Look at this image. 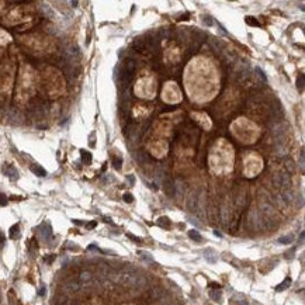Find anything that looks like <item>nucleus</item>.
<instances>
[{
    "mask_svg": "<svg viewBox=\"0 0 305 305\" xmlns=\"http://www.w3.org/2000/svg\"><path fill=\"white\" fill-rule=\"evenodd\" d=\"M6 204H7V197L3 193H0V205H6Z\"/></svg>",
    "mask_w": 305,
    "mask_h": 305,
    "instance_id": "25",
    "label": "nucleus"
},
{
    "mask_svg": "<svg viewBox=\"0 0 305 305\" xmlns=\"http://www.w3.org/2000/svg\"><path fill=\"white\" fill-rule=\"evenodd\" d=\"M214 233H215V236H220V238H221V236H222V235H221V233H220V232H218V231H214Z\"/></svg>",
    "mask_w": 305,
    "mask_h": 305,
    "instance_id": "34",
    "label": "nucleus"
},
{
    "mask_svg": "<svg viewBox=\"0 0 305 305\" xmlns=\"http://www.w3.org/2000/svg\"><path fill=\"white\" fill-rule=\"evenodd\" d=\"M208 294H210L211 300H214L215 302H221V300H222V295H221L220 290H210V291H208Z\"/></svg>",
    "mask_w": 305,
    "mask_h": 305,
    "instance_id": "9",
    "label": "nucleus"
},
{
    "mask_svg": "<svg viewBox=\"0 0 305 305\" xmlns=\"http://www.w3.org/2000/svg\"><path fill=\"white\" fill-rule=\"evenodd\" d=\"M128 181L131 183V186H134V183H135V177H134V176H128Z\"/></svg>",
    "mask_w": 305,
    "mask_h": 305,
    "instance_id": "29",
    "label": "nucleus"
},
{
    "mask_svg": "<svg viewBox=\"0 0 305 305\" xmlns=\"http://www.w3.org/2000/svg\"><path fill=\"white\" fill-rule=\"evenodd\" d=\"M290 285H291V278H290V277H287V278H285V280L283 281L281 284H278L276 287V291H283V290H285L287 287H290Z\"/></svg>",
    "mask_w": 305,
    "mask_h": 305,
    "instance_id": "13",
    "label": "nucleus"
},
{
    "mask_svg": "<svg viewBox=\"0 0 305 305\" xmlns=\"http://www.w3.org/2000/svg\"><path fill=\"white\" fill-rule=\"evenodd\" d=\"M10 238L11 239H18L20 238V228H18V225H13L11 228H10Z\"/></svg>",
    "mask_w": 305,
    "mask_h": 305,
    "instance_id": "11",
    "label": "nucleus"
},
{
    "mask_svg": "<svg viewBox=\"0 0 305 305\" xmlns=\"http://www.w3.org/2000/svg\"><path fill=\"white\" fill-rule=\"evenodd\" d=\"M31 172L35 173L37 176H40V177H45L47 176V170H45L44 167H41L40 165H33L31 166Z\"/></svg>",
    "mask_w": 305,
    "mask_h": 305,
    "instance_id": "5",
    "label": "nucleus"
},
{
    "mask_svg": "<svg viewBox=\"0 0 305 305\" xmlns=\"http://www.w3.org/2000/svg\"><path fill=\"white\" fill-rule=\"evenodd\" d=\"M113 163H114V167L115 169H121V165H122V159L121 158H113Z\"/></svg>",
    "mask_w": 305,
    "mask_h": 305,
    "instance_id": "20",
    "label": "nucleus"
},
{
    "mask_svg": "<svg viewBox=\"0 0 305 305\" xmlns=\"http://www.w3.org/2000/svg\"><path fill=\"white\" fill-rule=\"evenodd\" d=\"M204 23H205L207 25H212V24H214V21H212L211 17H207V16L204 17Z\"/></svg>",
    "mask_w": 305,
    "mask_h": 305,
    "instance_id": "26",
    "label": "nucleus"
},
{
    "mask_svg": "<svg viewBox=\"0 0 305 305\" xmlns=\"http://www.w3.org/2000/svg\"><path fill=\"white\" fill-rule=\"evenodd\" d=\"M304 85H305V77H304V75H298V79H297V87H298V90H302V89H304Z\"/></svg>",
    "mask_w": 305,
    "mask_h": 305,
    "instance_id": "17",
    "label": "nucleus"
},
{
    "mask_svg": "<svg viewBox=\"0 0 305 305\" xmlns=\"http://www.w3.org/2000/svg\"><path fill=\"white\" fill-rule=\"evenodd\" d=\"M204 255H205V259H207L208 263H215L217 262V255L212 249H207V250L204 252Z\"/></svg>",
    "mask_w": 305,
    "mask_h": 305,
    "instance_id": "7",
    "label": "nucleus"
},
{
    "mask_svg": "<svg viewBox=\"0 0 305 305\" xmlns=\"http://www.w3.org/2000/svg\"><path fill=\"white\" fill-rule=\"evenodd\" d=\"M127 236H128L130 239H132L134 242H136V243H142V239H141V238H136V236L132 235V233H127Z\"/></svg>",
    "mask_w": 305,
    "mask_h": 305,
    "instance_id": "24",
    "label": "nucleus"
},
{
    "mask_svg": "<svg viewBox=\"0 0 305 305\" xmlns=\"http://www.w3.org/2000/svg\"><path fill=\"white\" fill-rule=\"evenodd\" d=\"M158 224L160 225V226H163V228H166V229L170 228V221H169L167 217H160V218L158 220Z\"/></svg>",
    "mask_w": 305,
    "mask_h": 305,
    "instance_id": "14",
    "label": "nucleus"
},
{
    "mask_svg": "<svg viewBox=\"0 0 305 305\" xmlns=\"http://www.w3.org/2000/svg\"><path fill=\"white\" fill-rule=\"evenodd\" d=\"M138 255L142 257L143 260H146V262H153V257H152V255H149V253L145 252V250H139Z\"/></svg>",
    "mask_w": 305,
    "mask_h": 305,
    "instance_id": "16",
    "label": "nucleus"
},
{
    "mask_svg": "<svg viewBox=\"0 0 305 305\" xmlns=\"http://www.w3.org/2000/svg\"><path fill=\"white\" fill-rule=\"evenodd\" d=\"M38 294H40V295H44L45 294V287H41V290L38 291Z\"/></svg>",
    "mask_w": 305,
    "mask_h": 305,
    "instance_id": "31",
    "label": "nucleus"
},
{
    "mask_svg": "<svg viewBox=\"0 0 305 305\" xmlns=\"http://www.w3.org/2000/svg\"><path fill=\"white\" fill-rule=\"evenodd\" d=\"M163 191L166 193L167 197H173L176 193L175 190V181L170 179V177H165L163 180Z\"/></svg>",
    "mask_w": 305,
    "mask_h": 305,
    "instance_id": "4",
    "label": "nucleus"
},
{
    "mask_svg": "<svg viewBox=\"0 0 305 305\" xmlns=\"http://www.w3.org/2000/svg\"><path fill=\"white\" fill-rule=\"evenodd\" d=\"M188 236H190L193 240H195V242H201V240H203V236L200 235V232L195 231V229H191V231H188Z\"/></svg>",
    "mask_w": 305,
    "mask_h": 305,
    "instance_id": "12",
    "label": "nucleus"
},
{
    "mask_svg": "<svg viewBox=\"0 0 305 305\" xmlns=\"http://www.w3.org/2000/svg\"><path fill=\"white\" fill-rule=\"evenodd\" d=\"M4 243V235L3 233H0V246Z\"/></svg>",
    "mask_w": 305,
    "mask_h": 305,
    "instance_id": "30",
    "label": "nucleus"
},
{
    "mask_svg": "<svg viewBox=\"0 0 305 305\" xmlns=\"http://www.w3.org/2000/svg\"><path fill=\"white\" fill-rule=\"evenodd\" d=\"M187 207H188V210L190 211H197V198H195V195H194V193L190 195V198L187 200Z\"/></svg>",
    "mask_w": 305,
    "mask_h": 305,
    "instance_id": "6",
    "label": "nucleus"
},
{
    "mask_svg": "<svg viewBox=\"0 0 305 305\" xmlns=\"http://www.w3.org/2000/svg\"><path fill=\"white\" fill-rule=\"evenodd\" d=\"M302 240H304V232H301V235H300V243H302Z\"/></svg>",
    "mask_w": 305,
    "mask_h": 305,
    "instance_id": "32",
    "label": "nucleus"
},
{
    "mask_svg": "<svg viewBox=\"0 0 305 305\" xmlns=\"http://www.w3.org/2000/svg\"><path fill=\"white\" fill-rule=\"evenodd\" d=\"M246 23H248L249 25H256V27H259V21L255 18V17H246Z\"/></svg>",
    "mask_w": 305,
    "mask_h": 305,
    "instance_id": "19",
    "label": "nucleus"
},
{
    "mask_svg": "<svg viewBox=\"0 0 305 305\" xmlns=\"http://www.w3.org/2000/svg\"><path fill=\"white\" fill-rule=\"evenodd\" d=\"M53 259H55V256H53V255H51V256H47V257H45V262H47V263H52Z\"/></svg>",
    "mask_w": 305,
    "mask_h": 305,
    "instance_id": "27",
    "label": "nucleus"
},
{
    "mask_svg": "<svg viewBox=\"0 0 305 305\" xmlns=\"http://www.w3.org/2000/svg\"><path fill=\"white\" fill-rule=\"evenodd\" d=\"M134 48L136 49L138 52H141V51L143 49V41H142V40H136V41L134 42Z\"/></svg>",
    "mask_w": 305,
    "mask_h": 305,
    "instance_id": "18",
    "label": "nucleus"
},
{
    "mask_svg": "<svg viewBox=\"0 0 305 305\" xmlns=\"http://www.w3.org/2000/svg\"><path fill=\"white\" fill-rule=\"evenodd\" d=\"M255 70H256L257 76H259V79H260L262 82H266V80H267V77H266V75L263 73V72H262V69H260V68H256Z\"/></svg>",
    "mask_w": 305,
    "mask_h": 305,
    "instance_id": "22",
    "label": "nucleus"
},
{
    "mask_svg": "<svg viewBox=\"0 0 305 305\" xmlns=\"http://www.w3.org/2000/svg\"><path fill=\"white\" fill-rule=\"evenodd\" d=\"M118 281H120L122 285H125L128 288H134V290H141L146 284L145 277L141 276V274L136 273L135 270H131V268L120 273V274H118Z\"/></svg>",
    "mask_w": 305,
    "mask_h": 305,
    "instance_id": "1",
    "label": "nucleus"
},
{
    "mask_svg": "<svg viewBox=\"0 0 305 305\" xmlns=\"http://www.w3.org/2000/svg\"><path fill=\"white\" fill-rule=\"evenodd\" d=\"M73 222L76 225H83V222H82V221H77V220H73Z\"/></svg>",
    "mask_w": 305,
    "mask_h": 305,
    "instance_id": "33",
    "label": "nucleus"
},
{
    "mask_svg": "<svg viewBox=\"0 0 305 305\" xmlns=\"http://www.w3.org/2000/svg\"><path fill=\"white\" fill-rule=\"evenodd\" d=\"M80 155H82V162L85 163V165H90L92 163V153H89L87 151H80Z\"/></svg>",
    "mask_w": 305,
    "mask_h": 305,
    "instance_id": "10",
    "label": "nucleus"
},
{
    "mask_svg": "<svg viewBox=\"0 0 305 305\" xmlns=\"http://www.w3.org/2000/svg\"><path fill=\"white\" fill-rule=\"evenodd\" d=\"M294 240V236L293 235H288V236H283V238H278V243H281V245H290L291 242Z\"/></svg>",
    "mask_w": 305,
    "mask_h": 305,
    "instance_id": "15",
    "label": "nucleus"
},
{
    "mask_svg": "<svg viewBox=\"0 0 305 305\" xmlns=\"http://www.w3.org/2000/svg\"><path fill=\"white\" fill-rule=\"evenodd\" d=\"M4 173H6V175H7L10 179H14V180L18 179V173H17V170L13 166H7V167H6V169H4Z\"/></svg>",
    "mask_w": 305,
    "mask_h": 305,
    "instance_id": "8",
    "label": "nucleus"
},
{
    "mask_svg": "<svg viewBox=\"0 0 305 305\" xmlns=\"http://www.w3.org/2000/svg\"><path fill=\"white\" fill-rule=\"evenodd\" d=\"M135 73V62L132 59H125L124 63L120 66V70H118V79L122 85H127L128 82L132 79Z\"/></svg>",
    "mask_w": 305,
    "mask_h": 305,
    "instance_id": "2",
    "label": "nucleus"
},
{
    "mask_svg": "<svg viewBox=\"0 0 305 305\" xmlns=\"http://www.w3.org/2000/svg\"><path fill=\"white\" fill-rule=\"evenodd\" d=\"M122 198H124V201H125V203H132V201H134V195L131 194V193H124Z\"/></svg>",
    "mask_w": 305,
    "mask_h": 305,
    "instance_id": "21",
    "label": "nucleus"
},
{
    "mask_svg": "<svg viewBox=\"0 0 305 305\" xmlns=\"http://www.w3.org/2000/svg\"><path fill=\"white\" fill-rule=\"evenodd\" d=\"M294 253H295V248H291V249L288 250V252L285 253V259H288V260L294 259Z\"/></svg>",
    "mask_w": 305,
    "mask_h": 305,
    "instance_id": "23",
    "label": "nucleus"
},
{
    "mask_svg": "<svg viewBox=\"0 0 305 305\" xmlns=\"http://www.w3.org/2000/svg\"><path fill=\"white\" fill-rule=\"evenodd\" d=\"M96 225H97V222H96V221H93V222H89L86 226H87V229H92V228H94Z\"/></svg>",
    "mask_w": 305,
    "mask_h": 305,
    "instance_id": "28",
    "label": "nucleus"
},
{
    "mask_svg": "<svg viewBox=\"0 0 305 305\" xmlns=\"http://www.w3.org/2000/svg\"><path fill=\"white\" fill-rule=\"evenodd\" d=\"M38 231L41 233V238L45 240V242H48L51 239V236H52V228H51V225L48 222H44V224H41L38 226Z\"/></svg>",
    "mask_w": 305,
    "mask_h": 305,
    "instance_id": "3",
    "label": "nucleus"
}]
</instances>
